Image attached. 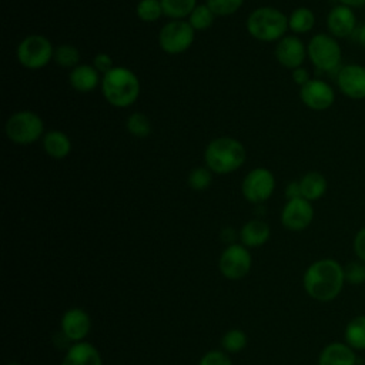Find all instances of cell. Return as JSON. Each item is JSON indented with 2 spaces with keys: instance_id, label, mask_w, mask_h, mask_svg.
Returning a JSON list of instances; mask_svg holds the SVG:
<instances>
[{
  "instance_id": "obj_19",
  "label": "cell",
  "mask_w": 365,
  "mask_h": 365,
  "mask_svg": "<svg viewBox=\"0 0 365 365\" xmlns=\"http://www.w3.org/2000/svg\"><path fill=\"white\" fill-rule=\"evenodd\" d=\"M61 365H103V359L96 346L81 341L68 348Z\"/></svg>"
},
{
  "instance_id": "obj_27",
  "label": "cell",
  "mask_w": 365,
  "mask_h": 365,
  "mask_svg": "<svg viewBox=\"0 0 365 365\" xmlns=\"http://www.w3.org/2000/svg\"><path fill=\"white\" fill-rule=\"evenodd\" d=\"M53 60L64 68H74L80 64V51L73 44H60L54 48Z\"/></svg>"
},
{
  "instance_id": "obj_32",
  "label": "cell",
  "mask_w": 365,
  "mask_h": 365,
  "mask_svg": "<svg viewBox=\"0 0 365 365\" xmlns=\"http://www.w3.org/2000/svg\"><path fill=\"white\" fill-rule=\"evenodd\" d=\"M344 275H345V282L351 285L365 284V262L359 259L349 261L344 267Z\"/></svg>"
},
{
  "instance_id": "obj_35",
  "label": "cell",
  "mask_w": 365,
  "mask_h": 365,
  "mask_svg": "<svg viewBox=\"0 0 365 365\" xmlns=\"http://www.w3.org/2000/svg\"><path fill=\"white\" fill-rule=\"evenodd\" d=\"M93 66H94V68L101 74V76H104L106 73H108L111 68H114L115 66H114V61H113V58H111V56L110 54H107V53H97L96 56H94V58H93Z\"/></svg>"
},
{
  "instance_id": "obj_9",
  "label": "cell",
  "mask_w": 365,
  "mask_h": 365,
  "mask_svg": "<svg viewBox=\"0 0 365 365\" xmlns=\"http://www.w3.org/2000/svg\"><path fill=\"white\" fill-rule=\"evenodd\" d=\"M275 190V177L265 167H255L248 171L241 184L244 198L251 204L265 202Z\"/></svg>"
},
{
  "instance_id": "obj_7",
  "label": "cell",
  "mask_w": 365,
  "mask_h": 365,
  "mask_svg": "<svg viewBox=\"0 0 365 365\" xmlns=\"http://www.w3.org/2000/svg\"><path fill=\"white\" fill-rule=\"evenodd\" d=\"M54 56L51 41L41 34H30L24 37L16 50L19 63L29 70H40L46 67Z\"/></svg>"
},
{
  "instance_id": "obj_39",
  "label": "cell",
  "mask_w": 365,
  "mask_h": 365,
  "mask_svg": "<svg viewBox=\"0 0 365 365\" xmlns=\"http://www.w3.org/2000/svg\"><path fill=\"white\" fill-rule=\"evenodd\" d=\"M339 4H345L348 7H361L365 6V0H339Z\"/></svg>"
},
{
  "instance_id": "obj_23",
  "label": "cell",
  "mask_w": 365,
  "mask_h": 365,
  "mask_svg": "<svg viewBox=\"0 0 365 365\" xmlns=\"http://www.w3.org/2000/svg\"><path fill=\"white\" fill-rule=\"evenodd\" d=\"M315 26V14L308 7H297L288 16V29L295 34H305Z\"/></svg>"
},
{
  "instance_id": "obj_10",
  "label": "cell",
  "mask_w": 365,
  "mask_h": 365,
  "mask_svg": "<svg viewBox=\"0 0 365 365\" xmlns=\"http://www.w3.org/2000/svg\"><path fill=\"white\" fill-rule=\"evenodd\" d=\"M252 258L248 248L242 244H230L220 255L218 268L228 279H241L251 269Z\"/></svg>"
},
{
  "instance_id": "obj_2",
  "label": "cell",
  "mask_w": 365,
  "mask_h": 365,
  "mask_svg": "<svg viewBox=\"0 0 365 365\" xmlns=\"http://www.w3.org/2000/svg\"><path fill=\"white\" fill-rule=\"evenodd\" d=\"M100 88L108 104L117 108H125L137 101L141 86L134 71L123 66H115L101 77Z\"/></svg>"
},
{
  "instance_id": "obj_17",
  "label": "cell",
  "mask_w": 365,
  "mask_h": 365,
  "mask_svg": "<svg viewBox=\"0 0 365 365\" xmlns=\"http://www.w3.org/2000/svg\"><path fill=\"white\" fill-rule=\"evenodd\" d=\"M356 354L346 342H331L321 351L318 365H356Z\"/></svg>"
},
{
  "instance_id": "obj_5",
  "label": "cell",
  "mask_w": 365,
  "mask_h": 365,
  "mask_svg": "<svg viewBox=\"0 0 365 365\" xmlns=\"http://www.w3.org/2000/svg\"><path fill=\"white\" fill-rule=\"evenodd\" d=\"M7 138L16 145H30L44 135V123L38 114L30 110L13 113L4 125Z\"/></svg>"
},
{
  "instance_id": "obj_1",
  "label": "cell",
  "mask_w": 365,
  "mask_h": 365,
  "mask_svg": "<svg viewBox=\"0 0 365 365\" xmlns=\"http://www.w3.org/2000/svg\"><path fill=\"white\" fill-rule=\"evenodd\" d=\"M345 284L344 267L334 258L314 261L304 272L302 285L305 292L315 301L329 302L335 299Z\"/></svg>"
},
{
  "instance_id": "obj_14",
  "label": "cell",
  "mask_w": 365,
  "mask_h": 365,
  "mask_svg": "<svg viewBox=\"0 0 365 365\" xmlns=\"http://www.w3.org/2000/svg\"><path fill=\"white\" fill-rule=\"evenodd\" d=\"M277 61L291 71L302 67L307 57V46L297 36H284L277 41L274 50Z\"/></svg>"
},
{
  "instance_id": "obj_41",
  "label": "cell",
  "mask_w": 365,
  "mask_h": 365,
  "mask_svg": "<svg viewBox=\"0 0 365 365\" xmlns=\"http://www.w3.org/2000/svg\"><path fill=\"white\" fill-rule=\"evenodd\" d=\"M7 365H20L19 362H10V364H7Z\"/></svg>"
},
{
  "instance_id": "obj_15",
  "label": "cell",
  "mask_w": 365,
  "mask_h": 365,
  "mask_svg": "<svg viewBox=\"0 0 365 365\" xmlns=\"http://www.w3.org/2000/svg\"><path fill=\"white\" fill-rule=\"evenodd\" d=\"M356 27V17L352 7L345 4L334 6L327 16V29L335 38L349 37Z\"/></svg>"
},
{
  "instance_id": "obj_25",
  "label": "cell",
  "mask_w": 365,
  "mask_h": 365,
  "mask_svg": "<svg viewBox=\"0 0 365 365\" xmlns=\"http://www.w3.org/2000/svg\"><path fill=\"white\" fill-rule=\"evenodd\" d=\"M164 16L170 20H184L195 9L197 0H160Z\"/></svg>"
},
{
  "instance_id": "obj_34",
  "label": "cell",
  "mask_w": 365,
  "mask_h": 365,
  "mask_svg": "<svg viewBox=\"0 0 365 365\" xmlns=\"http://www.w3.org/2000/svg\"><path fill=\"white\" fill-rule=\"evenodd\" d=\"M198 365H232L227 352L222 351H208L204 354Z\"/></svg>"
},
{
  "instance_id": "obj_28",
  "label": "cell",
  "mask_w": 365,
  "mask_h": 365,
  "mask_svg": "<svg viewBox=\"0 0 365 365\" xmlns=\"http://www.w3.org/2000/svg\"><path fill=\"white\" fill-rule=\"evenodd\" d=\"M137 17L144 23H154L163 14V6L160 0H140L135 6Z\"/></svg>"
},
{
  "instance_id": "obj_18",
  "label": "cell",
  "mask_w": 365,
  "mask_h": 365,
  "mask_svg": "<svg viewBox=\"0 0 365 365\" xmlns=\"http://www.w3.org/2000/svg\"><path fill=\"white\" fill-rule=\"evenodd\" d=\"M101 74L94 68L93 64H78L71 68L68 74L70 86L78 93H88L101 84Z\"/></svg>"
},
{
  "instance_id": "obj_24",
  "label": "cell",
  "mask_w": 365,
  "mask_h": 365,
  "mask_svg": "<svg viewBox=\"0 0 365 365\" xmlns=\"http://www.w3.org/2000/svg\"><path fill=\"white\" fill-rule=\"evenodd\" d=\"M344 339L352 349H365V315H356L349 319L344 331Z\"/></svg>"
},
{
  "instance_id": "obj_40",
  "label": "cell",
  "mask_w": 365,
  "mask_h": 365,
  "mask_svg": "<svg viewBox=\"0 0 365 365\" xmlns=\"http://www.w3.org/2000/svg\"><path fill=\"white\" fill-rule=\"evenodd\" d=\"M358 41L362 46V48H365V24L359 29V34H358Z\"/></svg>"
},
{
  "instance_id": "obj_13",
  "label": "cell",
  "mask_w": 365,
  "mask_h": 365,
  "mask_svg": "<svg viewBox=\"0 0 365 365\" xmlns=\"http://www.w3.org/2000/svg\"><path fill=\"white\" fill-rule=\"evenodd\" d=\"M339 91L351 100L365 98V67L361 64H346L336 73Z\"/></svg>"
},
{
  "instance_id": "obj_20",
  "label": "cell",
  "mask_w": 365,
  "mask_h": 365,
  "mask_svg": "<svg viewBox=\"0 0 365 365\" xmlns=\"http://www.w3.org/2000/svg\"><path fill=\"white\" fill-rule=\"evenodd\" d=\"M41 145L46 154L54 160H63L71 151V141L68 135L60 130H48L44 133Z\"/></svg>"
},
{
  "instance_id": "obj_36",
  "label": "cell",
  "mask_w": 365,
  "mask_h": 365,
  "mask_svg": "<svg viewBox=\"0 0 365 365\" xmlns=\"http://www.w3.org/2000/svg\"><path fill=\"white\" fill-rule=\"evenodd\" d=\"M354 252L359 261L365 262V227H362L354 237Z\"/></svg>"
},
{
  "instance_id": "obj_26",
  "label": "cell",
  "mask_w": 365,
  "mask_h": 365,
  "mask_svg": "<svg viewBox=\"0 0 365 365\" xmlns=\"http://www.w3.org/2000/svg\"><path fill=\"white\" fill-rule=\"evenodd\" d=\"M215 17L217 16L214 14V11L205 3H202L195 6V9L187 17V21L195 31H204L212 26Z\"/></svg>"
},
{
  "instance_id": "obj_37",
  "label": "cell",
  "mask_w": 365,
  "mask_h": 365,
  "mask_svg": "<svg viewBox=\"0 0 365 365\" xmlns=\"http://www.w3.org/2000/svg\"><path fill=\"white\" fill-rule=\"evenodd\" d=\"M291 77H292V81H294L295 84H298L299 87H302L304 84H307V83L311 80L309 71H308L305 67H298V68L292 70Z\"/></svg>"
},
{
  "instance_id": "obj_16",
  "label": "cell",
  "mask_w": 365,
  "mask_h": 365,
  "mask_svg": "<svg viewBox=\"0 0 365 365\" xmlns=\"http://www.w3.org/2000/svg\"><path fill=\"white\" fill-rule=\"evenodd\" d=\"M91 321L88 314L81 308H71L63 314L61 332L68 341L81 342L90 332Z\"/></svg>"
},
{
  "instance_id": "obj_29",
  "label": "cell",
  "mask_w": 365,
  "mask_h": 365,
  "mask_svg": "<svg viewBox=\"0 0 365 365\" xmlns=\"http://www.w3.org/2000/svg\"><path fill=\"white\" fill-rule=\"evenodd\" d=\"M127 131L137 138H144L151 133V123L150 118L143 113H133L128 115L125 121Z\"/></svg>"
},
{
  "instance_id": "obj_8",
  "label": "cell",
  "mask_w": 365,
  "mask_h": 365,
  "mask_svg": "<svg viewBox=\"0 0 365 365\" xmlns=\"http://www.w3.org/2000/svg\"><path fill=\"white\" fill-rule=\"evenodd\" d=\"M195 30L187 20H170L158 33V44L167 54L177 56L185 53L194 43Z\"/></svg>"
},
{
  "instance_id": "obj_11",
  "label": "cell",
  "mask_w": 365,
  "mask_h": 365,
  "mask_svg": "<svg viewBox=\"0 0 365 365\" xmlns=\"http://www.w3.org/2000/svg\"><path fill=\"white\" fill-rule=\"evenodd\" d=\"M299 98L309 110L324 111L335 103V90L321 78H311L299 87Z\"/></svg>"
},
{
  "instance_id": "obj_31",
  "label": "cell",
  "mask_w": 365,
  "mask_h": 365,
  "mask_svg": "<svg viewBox=\"0 0 365 365\" xmlns=\"http://www.w3.org/2000/svg\"><path fill=\"white\" fill-rule=\"evenodd\" d=\"M247 345V335L241 329H230L221 338V346L224 352L237 354Z\"/></svg>"
},
{
  "instance_id": "obj_38",
  "label": "cell",
  "mask_w": 365,
  "mask_h": 365,
  "mask_svg": "<svg viewBox=\"0 0 365 365\" xmlns=\"http://www.w3.org/2000/svg\"><path fill=\"white\" fill-rule=\"evenodd\" d=\"M285 195L288 200H292V198H297V197H301V190H299V182L298 181H292L287 185L285 188Z\"/></svg>"
},
{
  "instance_id": "obj_4",
  "label": "cell",
  "mask_w": 365,
  "mask_h": 365,
  "mask_svg": "<svg viewBox=\"0 0 365 365\" xmlns=\"http://www.w3.org/2000/svg\"><path fill=\"white\" fill-rule=\"evenodd\" d=\"M245 29L248 34L258 41L277 43L285 36L287 30H289L288 16L275 7H258L248 14Z\"/></svg>"
},
{
  "instance_id": "obj_33",
  "label": "cell",
  "mask_w": 365,
  "mask_h": 365,
  "mask_svg": "<svg viewBox=\"0 0 365 365\" xmlns=\"http://www.w3.org/2000/svg\"><path fill=\"white\" fill-rule=\"evenodd\" d=\"M244 0H205V4L215 16H231L240 10Z\"/></svg>"
},
{
  "instance_id": "obj_22",
  "label": "cell",
  "mask_w": 365,
  "mask_h": 365,
  "mask_svg": "<svg viewBox=\"0 0 365 365\" xmlns=\"http://www.w3.org/2000/svg\"><path fill=\"white\" fill-rule=\"evenodd\" d=\"M301 197L308 201L319 200L327 191V178L318 171H309L299 178Z\"/></svg>"
},
{
  "instance_id": "obj_6",
  "label": "cell",
  "mask_w": 365,
  "mask_h": 365,
  "mask_svg": "<svg viewBox=\"0 0 365 365\" xmlns=\"http://www.w3.org/2000/svg\"><path fill=\"white\" fill-rule=\"evenodd\" d=\"M307 56L315 68L329 73L339 67L342 50L335 37L327 33H318L308 41Z\"/></svg>"
},
{
  "instance_id": "obj_3",
  "label": "cell",
  "mask_w": 365,
  "mask_h": 365,
  "mask_svg": "<svg viewBox=\"0 0 365 365\" xmlns=\"http://www.w3.org/2000/svg\"><path fill=\"white\" fill-rule=\"evenodd\" d=\"M245 157L242 143L232 137H217L204 150V163L215 174L237 171L244 164Z\"/></svg>"
},
{
  "instance_id": "obj_30",
  "label": "cell",
  "mask_w": 365,
  "mask_h": 365,
  "mask_svg": "<svg viewBox=\"0 0 365 365\" xmlns=\"http://www.w3.org/2000/svg\"><path fill=\"white\" fill-rule=\"evenodd\" d=\"M188 185L194 191H204L207 190L212 182V171L207 167H195L188 174Z\"/></svg>"
},
{
  "instance_id": "obj_12",
  "label": "cell",
  "mask_w": 365,
  "mask_h": 365,
  "mask_svg": "<svg viewBox=\"0 0 365 365\" xmlns=\"http://www.w3.org/2000/svg\"><path fill=\"white\" fill-rule=\"evenodd\" d=\"M314 220V207L311 201L297 197L288 200L281 211V224L289 231H302Z\"/></svg>"
},
{
  "instance_id": "obj_21",
  "label": "cell",
  "mask_w": 365,
  "mask_h": 365,
  "mask_svg": "<svg viewBox=\"0 0 365 365\" xmlns=\"http://www.w3.org/2000/svg\"><path fill=\"white\" fill-rule=\"evenodd\" d=\"M269 235H271L269 225L262 220H250L242 225L240 231V238L242 245L250 248L264 245L269 240Z\"/></svg>"
}]
</instances>
